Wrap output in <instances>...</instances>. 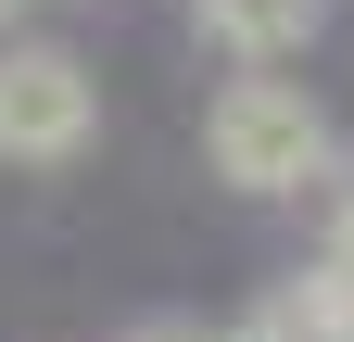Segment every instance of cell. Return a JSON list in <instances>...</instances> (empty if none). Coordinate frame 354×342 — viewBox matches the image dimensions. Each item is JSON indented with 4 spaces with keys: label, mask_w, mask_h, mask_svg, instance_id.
<instances>
[{
    "label": "cell",
    "mask_w": 354,
    "mask_h": 342,
    "mask_svg": "<svg viewBox=\"0 0 354 342\" xmlns=\"http://www.w3.org/2000/svg\"><path fill=\"white\" fill-rule=\"evenodd\" d=\"M13 13H38V0H0V26H13Z\"/></svg>",
    "instance_id": "4"
},
{
    "label": "cell",
    "mask_w": 354,
    "mask_h": 342,
    "mask_svg": "<svg viewBox=\"0 0 354 342\" xmlns=\"http://www.w3.org/2000/svg\"><path fill=\"white\" fill-rule=\"evenodd\" d=\"M317 13H329V0H190V26L228 64H291L304 38H317Z\"/></svg>",
    "instance_id": "3"
},
{
    "label": "cell",
    "mask_w": 354,
    "mask_h": 342,
    "mask_svg": "<svg viewBox=\"0 0 354 342\" xmlns=\"http://www.w3.org/2000/svg\"><path fill=\"white\" fill-rule=\"evenodd\" d=\"M342 203H354V165H342Z\"/></svg>",
    "instance_id": "6"
},
{
    "label": "cell",
    "mask_w": 354,
    "mask_h": 342,
    "mask_svg": "<svg viewBox=\"0 0 354 342\" xmlns=\"http://www.w3.org/2000/svg\"><path fill=\"white\" fill-rule=\"evenodd\" d=\"M88 127H102V89L64 38H0V165H76Z\"/></svg>",
    "instance_id": "2"
},
{
    "label": "cell",
    "mask_w": 354,
    "mask_h": 342,
    "mask_svg": "<svg viewBox=\"0 0 354 342\" xmlns=\"http://www.w3.org/2000/svg\"><path fill=\"white\" fill-rule=\"evenodd\" d=\"M203 165L241 203H304V190L342 178V140H329V114H317V89H304L291 64H241L228 89L203 102Z\"/></svg>",
    "instance_id": "1"
},
{
    "label": "cell",
    "mask_w": 354,
    "mask_h": 342,
    "mask_svg": "<svg viewBox=\"0 0 354 342\" xmlns=\"http://www.w3.org/2000/svg\"><path fill=\"white\" fill-rule=\"evenodd\" d=\"M140 342H190V330H140Z\"/></svg>",
    "instance_id": "5"
}]
</instances>
